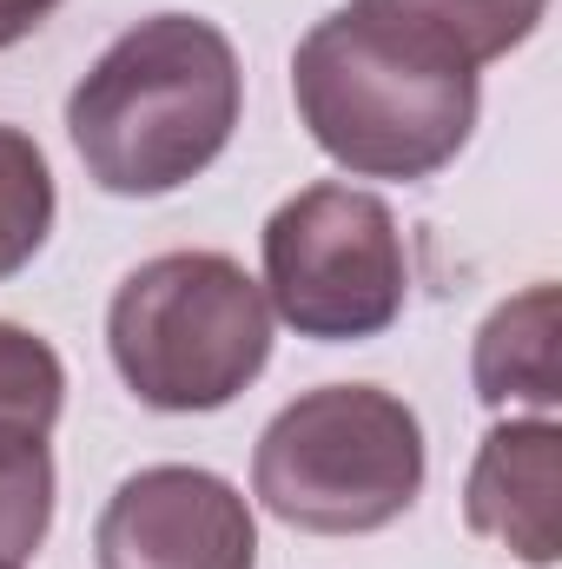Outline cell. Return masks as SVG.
Segmentation results:
<instances>
[{"label": "cell", "instance_id": "cell-1", "mask_svg": "<svg viewBox=\"0 0 562 569\" xmlns=\"http://www.w3.org/2000/svg\"><path fill=\"white\" fill-rule=\"evenodd\" d=\"M245 73L205 13H152L127 27L67 93V140L113 199H159L199 179L239 133Z\"/></svg>", "mask_w": 562, "mask_h": 569}, {"label": "cell", "instance_id": "cell-2", "mask_svg": "<svg viewBox=\"0 0 562 569\" xmlns=\"http://www.w3.org/2000/svg\"><path fill=\"white\" fill-rule=\"evenodd\" d=\"M304 133L351 179H436L476 133V67L344 0L291 53Z\"/></svg>", "mask_w": 562, "mask_h": 569}, {"label": "cell", "instance_id": "cell-3", "mask_svg": "<svg viewBox=\"0 0 562 569\" xmlns=\"http://www.w3.org/2000/svg\"><path fill=\"white\" fill-rule=\"evenodd\" d=\"M107 351L145 411H225L272 365L265 284L225 252H159L113 291Z\"/></svg>", "mask_w": 562, "mask_h": 569}, {"label": "cell", "instance_id": "cell-4", "mask_svg": "<svg viewBox=\"0 0 562 569\" xmlns=\"http://www.w3.org/2000/svg\"><path fill=\"white\" fill-rule=\"evenodd\" d=\"M259 503L311 537H371L423 490V425L398 391L324 385L291 398L252 450Z\"/></svg>", "mask_w": 562, "mask_h": 569}, {"label": "cell", "instance_id": "cell-5", "mask_svg": "<svg viewBox=\"0 0 562 569\" xmlns=\"http://www.w3.org/2000/svg\"><path fill=\"white\" fill-rule=\"evenodd\" d=\"M265 305L298 338L358 345L404 318L411 259L398 212L364 186H304L265 219Z\"/></svg>", "mask_w": 562, "mask_h": 569}, {"label": "cell", "instance_id": "cell-6", "mask_svg": "<svg viewBox=\"0 0 562 569\" xmlns=\"http://www.w3.org/2000/svg\"><path fill=\"white\" fill-rule=\"evenodd\" d=\"M100 569H259V523L239 483L199 463H145L133 470L100 523Z\"/></svg>", "mask_w": 562, "mask_h": 569}, {"label": "cell", "instance_id": "cell-7", "mask_svg": "<svg viewBox=\"0 0 562 569\" xmlns=\"http://www.w3.org/2000/svg\"><path fill=\"white\" fill-rule=\"evenodd\" d=\"M463 523L503 543L516 563L556 569L562 557V430L556 418L496 425L463 477Z\"/></svg>", "mask_w": 562, "mask_h": 569}, {"label": "cell", "instance_id": "cell-8", "mask_svg": "<svg viewBox=\"0 0 562 569\" xmlns=\"http://www.w3.org/2000/svg\"><path fill=\"white\" fill-rule=\"evenodd\" d=\"M556 284H530L516 298H503L470 351V385L490 411L530 405L536 418H550L562 405V365H556Z\"/></svg>", "mask_w": 562, "mask_h": 569}, {"label": "cell", "instance_id": "cell-9", "mask_svg": "<svg viewBox=\"0 0 562 569\" xmlns=\"http://www.w3.org/2000/svg\"><path fill=\"white\" fill-rule=\"evenodd\" d=\"M358 7H371V13L423 33L430 47H443L450 60H463L476 73L490 60L516 53L543 27V13H550V0H358Z\"/></svg>", "mask_w": 562, "mask_h": 569}, {"label": "cell", "instance_id": "cell-10", "mask_svg": "<svg viewBox=\"0 0 562 569\" xmlns=\"http://www.w3.org/2000/svg\"><path fill=\"white\" fill-rule=\"evenodd\" d=\"M60 405H67L60 351L40 331L0 318V443H47Z\"/></svg>", "mask_w": 562, "mask_h": 569}, {"label": "cell", "instance_id": "cell-11", "mask_svg": "<svg viewBox=\"0 0 562 569\" xmlns=\"http://www.w3.org/2000/svg\"><path fill=\"white\" fill-rule=\"evenodd\" d=\"M53 166L33 146V133L0 127V279L27 272L40 259V246L53 239Z\"/></svg>", "mask_w": 562, "mask_h": 569}, {"label": "cell", "instance_id": "cell-12", "mask_svg": "<svg viewBox=\"0 0 562 569\" xmlns=\"http://www.w3.org/2000/svg\"><path fill=\"white\" fill-rule=\"evenodd\" d=\"M53 530V450L0 443V569H20Z\"/></svg>", "mask_w": 562, "mask_h": 569}, {"label": "cell", "instance_id": "cell-13", "mask_svg": "<svg viewBox=\"0 0 562 569\" xmlns=\"http://www.w3.org/2000/svg\"><path fill=\"white\" fill-rule=\"evenodd\" d=\"M53 7H60V0H0V47H20L33 27H47Z\"/></svg>", "mask_w": 562, "mask_h": 569}]
</instances>
